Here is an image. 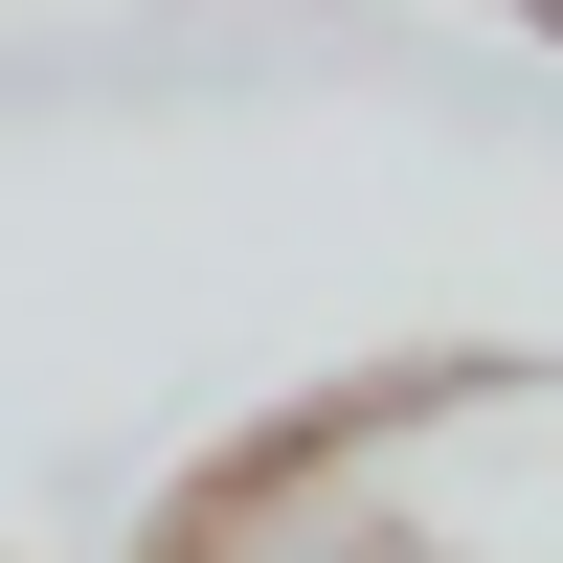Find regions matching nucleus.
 I'll list each match as a JSON object with an SVG mask.
<instances>
[{"label":"nucleus","mask_w":563,"mask_h":563,"mask_svg":"<svg viewBox=\"0 0 563 563\" xmlns=\"http://www.w3.org/2000/svg\"><path fill=\"white\" fill-rule=\"evenodd\" d=\"M158 563H563V384H406L180 496Z\"/></svg>","instance_id":"f257e3e1"}]
</instances>
